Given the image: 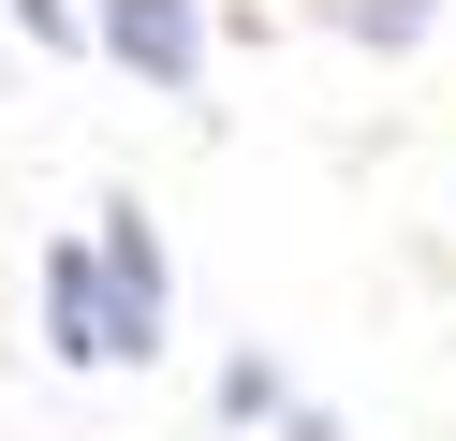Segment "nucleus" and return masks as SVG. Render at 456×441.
<instances>
[{"label":"nucleus","mask_w":456,"mask_h":441,"mask_svg":"<svg viewBox=\"0 0 456 441\" xmlns=\"http://www.w3.org/2000/svg\"><path fill=\"white\" fill-rule=\"evenodd\" d=\"M427 15H442V0H338L354 45H427Z\"/></svg>","instance_id":"obj_5"},{"label":"nucleus","mask_w":456,"mask_h":441,"mask_svg":"<svg viewBox=\"0 0 456 441\" xmlns=\"http://www.w3.org/2000/svg\"><path fill=\"white\" fill-rule=\"evenodd\" d=\"M30 294H45V353H60V368H118V294H103V250H89V235H45V250H30Z\"/></svg>","instance_id":"obj_3"},{"label":"nucleus","mask_w":456,"mask_h":441,"mask_svg":"<svg viewBox=\"0 0 456 441\" xmlns=\"http://www.w3.org/2000/svg\"><path fill=\"white\" fill-rule=\"evenodd\" d=\"M89 250H103V294H118V368H148L162 339H177V265H162V235H148V206H89Z\"/></svg>","instance_id":"obj_1"},{"label":"nucleus","mask_w":456,"mask_h":441,"mask_svg":"<svg viewBox=\"0 0 456 441\" xmlns=\"http://www.w3.org/2000/svg\"><path fill=\"white\" fill-rule=\"evenodd\" d=\"M295 368H280V353H221V427H295Z\"/></svg>","instance_id":"obj_4"},{"label":"nucleus","mask_w":456,"mask_h":441,"mask_svg":"<svg viewBox=\"0 0 456 441\" xmlns=\"http://www.w3.org/2000/svg\"><path fill=\"white\" fill-rule=\"evenodd\" d=\"M89 45L118 74H148L162 103H191L207 88V0H89Z\"/></svg>","instance_id":"obj_2"},{"label":"nucleus","mask_w":456,"mask_h":441,"mask_svg":"<svg viewBox=\"0 0 456 441\" xmlns=\"http://www.w3.org/2000/svg\"><path fill=\"white\" fill-rule=\"evenodd\" d=\"M0 15L30 29V45H89V0H0Z\"/></svg>","instance_id":"obj_6"},{"label":"nucleus","mask_w":456,"mask_h":441,"mask_svg":"<svg viewBox=\"0 0 456 441\" xmlns=\"http://www.w3.org/2000/svg\"><path fill=\"white\" fill-rule=\"evenodd\" d=\"M280 441H338V412H295V427H280Z\"/></svg>","instance_id":"obj_7"}]
</instances>
